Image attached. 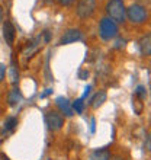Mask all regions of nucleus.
Segmentation results:
<instances>
[{
  "instance_id": "nucleus-1",
  "label": "nucleus",
  "mask_w": 151,
  "mask_h": 160,
  "mask_svg": "<svg viewBox=\"0 0 151 160\" xmlns=\"http://www.w3.org/2000/svg\"><path fill=\"white\" fill-rule=\"evenodd\" d=\"M106 13L109 15V19H112L113 22H119V23L125 22L126 9L122 0H109L106 3Z\"/></svg>"
},
{
  "instance_id": "nucleus-2",
  "label": "nucleus",
  "mask_w": 151,
  "mask_h": 160,
  "mask_svg": "<svg viewBox=\"0 0 151 160\" xmlns=\"http://www.w3.org/2000/svg\"><path fill=\"white\" fill-rule=\"evenodd\" d=\"M119 32V28H118V23L113 22L109 18H103L99 23V35H100L103 39L106 41H110L118 35Z\"/></svg>"
},
{
  "instance_id": "nucleus-3",
  "label": "nucleus",
  "mask_w": 151,
  "mask_h": 160,
  "mask_svg": "<svg viewBox=\"0 0 151 160\" xmlns=\"http://www.w3.org/2000/svg\"><path fill=\"white\" fill-rule=\"evenodd\" d=\"M126 16H128V19L132 23L139 25V23H144V22L147 21L148 12H147V9L144 8V6H141V4H131L129 8L126 9Z\"/></svg>"
},
{
  "instance_id": "nucleus-4",
  "label": "nucleus",
  "mask_w": 151,
  "mask_h": 160,
  "mask_svg": "<svg viewBox=\"0 0 151 160\" xmlns=\"http://www.w3.org/2000/svg\"><path fill=\"white\" fill-rule=\"evenodd\" d=\"M45 124L48 125L51 131H58L63 128L64 125V118L63 115L58 114V112H55V111H50V112H46L45 115Z\"/></svg>"
},
{
  "instance_id": "nucleus-5",
  "label": "nucleus",
  "mask_w": 151,
  "mask_h": 160,
  "mask_svg": "<svg viewBox=\"0 0 151 160\" xmlns=\"http://www.w3.org/2000/svg\"><path fill=\"white\" fill-rule=\"evenodd\" d=\"M95 9H96V0H80L77 4V15L86 19V18L92 16Z\"/></svg>"
},
{
  "instance_id": "nucleus-6",
  "label": "nucleus",
  "mask_w": 151,
  "mask_h": 160,
  "mask_svg": "<svg viewBox=\"0 0 151 160\" xmlns=\"http://www.w3.org/2000/svg\"><path fill=\"white\" fill-rule=\"evenodd\" d=\"M81 38H83V34L79 29H68L60 38V45H67V44H73L76 41H81Z\"/></svg>"
},
{
  "instance_id": "nucleus-7",
  "label": "nucleus",
  "mask_w": 151,
  "mask_h": 160,
  "mask_svg": "<svg viewBox=\"0 0 151 160\" xmlns=\"http://www.w3.org/2000/svg\"><path fill=\"white\" fill-rule=\"evenodd\" d=\"M3 38L9 47L13 45L15 38H16V29H15V26L10 21H6L3 23Z\"/></svg>"
},
{
  "instance_id": "nucleus-8",
  "label": "nucleus",
  "mask_w": 151,
  "mask_h": 160,
  "mask_svg": "<svg viewBox=\"0 0 151 160\" xmlns=\"http://www.w3.org/2000/svg\"><path fill=\"white\" fill-rule=\"evenodd\" d=\"M55 103H57V106L60 108V111L63 112L66 117H73V108H71V103H70V101H68L67 98L64 96H60L55 99Z\"/></svg>"
},
{
  "instance_id": "nucleus-9",
  "label": "nucleus",
  "mask_w": 151,
  "mask_h": 160,
  "mask_svg": "<svg viewBox=\"0 0 151 160\" xmlns=\"http://www.w3.org/2000/svg\"><path fill=\"white\" fill-rule=\"evenodd\" d=\"M139 50H141V54L144 57H150L151 54V37L150 34L144 35L143 38L139 39Z\"/></svg>"
},
{
  "instance_id": "nucleus-10",
  "label": "nucleus",
  "mask_w": 151,
  "mask_h": 160,
  "mask_svg": "<svg viewBox=\"0 0 151 160\" xmlns=\"http://www.w3.org/2000/svg\"><path fill=\"white\" fill-rule=\"evenodd\" d=\"M22 99H23V96H22V92L17 88H13L12 90L9 92L7 101H9V105H10V106L19 105V103L22 102Z\"/></svg>"
},
{
  "instance_id": "nucleus-11",
  "label": "nucleus",
  "mask_w": 151,
  "mask_h": 160,
  "mask_svg": "<svg viewBox=\"0 0 151 160\" xmlns=\"http://www.w3.org/2000/svg\"><path fill=\"white\" fill-rule=\"evenodd\" d=\"M106 98H108V95H106L105 90H99V92H97L96 95L92 98V102H90L92 108L97 109L99 106H102V105H103V103L106 102Z\"/></svg>"
},
{
  "instance_id": "nucleus-12",
  "label": "nucleus",
  "mask_w": 151,
  "mask_h": 160,
  "mask_svg": "<svg viewBox=\"0 0 151 160\" xmlns=\"http://www.w3.org/2000/svg\"><path fill=\"white\" fill-rule=\"evenodd\" d=\"M110 157L112 156L108 148H97L90 154V160H109Z\"/></svg>"
},
{
  "instance_id": "nucleus-13",
  "label": "nucleus",
  "mask_w": 151,
  "mask_h": 160,
  "mask_svg": "<svg viewBox=\"0 0 151 160\" xmlns=\"http://www.w3.org/2000/svg\"><path fill=\"white\" fill-rule=\"evenodd\" d=\"M16 127H17V118H15V117H9V118L4 121L3 130H2V135L12 132V131L15 130Z\"/></svg>"
},
{
  "instance_id": "nucleus-14",
  "label": "nucleus",
  "mask_w": 151,
  "mask_h": 160,
  "mask_svg": "<svg viewBox=\"0 0 151 160\" xmlns=\"http://www.w3.org/2000/svg\"><path fill=\"white\" fill-rule=\"evenodd\" d=\"M10 80L13 84H16L19 80V70H17V64L15 58H12V61H10Z\"/></svg>"
},
{
  "instance_id": "nucleus-15",
  "label": "nucleus",
  "mask_w": 151,
  "mask_h": 160,
  "mask_svg": "<svg viewBox=\"0 0 151 160\" xmlns=\"http://www.w3.org/2000/svg\"><path fill=\"white\" fill-rule=\"evenodd\" d=\"M71 108H73V111L77 112V114H83V109H84L83 99H81V98H80V99H76V101L71 103Z\"/></svg>"
},
{
  "instance_id": "nucleus-16",
  "label": "nucleus",
  "mask_w": 151,
  "mask_h": 160,
  "mask_svg": "<svg viewBox=\"0 0 151 160\" xmlns=\"http://www.w3.org/2000/svg\"><path fill=\"white\" fill-rule=\"evenodd\" d=\"M135 95H137V98H139L141 101H144V99L147 98V89H145V86H138L137 90H135Z\"/></svg>"
},
{
  "instance_id": "nucleus-17",
  "label": "nucleus",
  "mask_w": 151,
  "mask_h": 160,
  "mask_svg": "<svg viewBox=\"0 0 151 160\" xmlns=\"http://www.w3.org/2000/svg\"><path fill=\"white\" fill-rule=\"evenodd\" d=\"M4 76H6V66L0 63V82H3Z\"/></svg>"
},
{
  "instance_id": "nucleus-18",
  "label": "nucleus",
  "mask_w": 151,
  "mask_h": 160,
  "mask_svg": "<svg viewBox=\"0 0 151 160\" xmlns=\"http://www.w3.org/2000/svg\"><path fill=\"white\" fill-rule=\"evenodd\" d=\"M90 90H92V86H87V88L84 89V93H83V96H81V99H83V101L89 96V93H90Z\"/></svg>"
},
{
  "instance_id": "nucleus-19",
  "label": "nucleus",
  "mask_w": 151,
  "mask_h": 160,
  "mask_svg": "<svg viewBox=\"0 0 151 160\" xmlns=\"http://www.w3.org/2000/svg\"><path fill=\"white\" fill-rule=\"evenodd\" d=\"M89 77V72L87 70H81V72H80V79L81 80H86Z\"/></svg>"
},
{
  "instance_id": "nucleus-20",
  "label": "nucleus",
  "mask_w": 151,
  "mask_h": 160,
  "mask_svg": "<svg viewBox=\"0 0 151 160\" xmlns=\"http://www.w3.org/2000/svg\"><path fill=\"white\" fill-rule=\"evenodd\" d=\"M60 4H63V6H67V4H70V3H73L74 0H57Z\"/></svg>"
},
{
  "instance_id": "nucleus-21",
  "label": "nucleus",
  "mask_w": 151,
  "mask_h": 160,
  "mask_svg": "<svg viewBox=\"0 0 151 160\" xmlns=\"http://www.w3.org/2000/svg\"><path fill=\"white\" fill-rule=\"evenodd\" d=\"M3 15H4V12H3V8H2V4H0V23L3 22Z\"/></svg>"
},
{
  "instance_id": "nucleus-22",
  "label": "nucleus",
  "mask_w": 151,
  "mask_h": 160,
  "mask_svg": "<svg viewBox=\"0 0 151 160\" xmlns=\"http://www.w3.org/2000/svg\"><path fill=\"white\" fill-rule=\"evenodd\" d=\"M90 130H92V132H95V130H96V127H95V119H92V127H90Z\"/></svg>"
},
{
  "instance_id": "nucleus-23",
  "label": "nucleus",
  "mask_w": 151,
  "mask_h": 160,
  "mask_svg": "<svg viewBox=\"0 0 151 160\" xmlns=\"http://www.w3.org/2000/svg\"><path fill=\"white\" fill-rule=\"evenodd\" d=\"M147 152H150V135H147Z\"/></svg>"
},
{
  "instance_id": "nucleus-24",
  "label": "nucleus",
  "mask_w": 151,
  "mask_h": 160,
  "mask_svg": "<svg viewBox=\"0 0 151 160\" xmlns=\"http://www.w3.org/2000/svg\"><path fill=\"white\" fill-rule=\"evenodd\" d=\"M109 160H124V159H122L121 156H115V157H110Z\"/></svg>"
},
{
  "instance_id": "nucleus-25",
  "label": "nucleus",
  "mask_w": 151,
  "mask_h": 160,
  "mask_svg": "<svg viewBox=\"0 0 151 160\" xmlns=\"http://www.w3.org/2000/svg\"><path fill=\"white\" fill-rule=\"evenodd\" d=\"M2 160H9L7 157H4V156H2Z\"/></svg>"
}]
</instances>
